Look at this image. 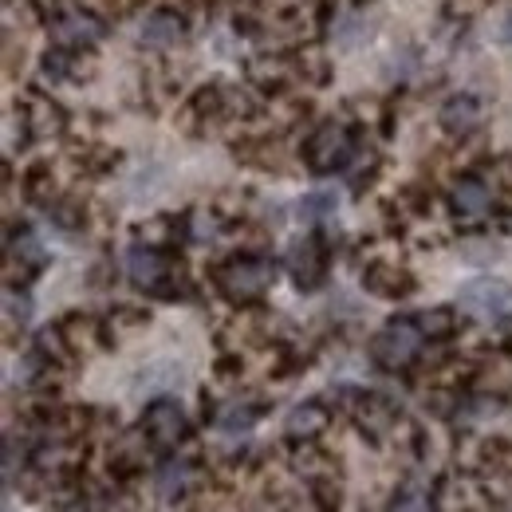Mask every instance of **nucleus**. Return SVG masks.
Segmentation results:
<instances>
[{"mask_svg":"<svg viewBox=\"0 0 512 512\" xmlns=\"http://www.w3.org/2000/svg\"><path fill=\"white\" fill-rule=\"evenodd\" d=\"M367 138V123H347L339 119H320L304 134L300 146V162L312 178H327V174H347V166L355 162L359 146Z\"/></svg>","mask_w":512,"mask_h":512,"instance_id":"obj_1","label":"nucleus"},{"mask_svg":"<svg viewBox=\"0 0 512 512\" xmlns=\"http://www.w3.org/2000/svg\"><path fill=\"white\" fill-rule=\"evenodd\" d=\"M209 280L233 308H256L260 296L276 284V260L268 253H237L209 264Z\"/></svg>","mask_w":512,"mask_h":512,"instance_id":"obj_2","label":"nucleus"},{"mask_svg":"<svg viewBox=\"0 0 512 512\" xmlns=\"http://www.w3.org/2000/svg\"><path fill=\"white\" fill-rule=\"evenodd\" d=\"M178 127L190 138H205L213 130L229 127V83H221V79L197 83L178 107Z\"/></svg>","mask_w":512,"mask_h":512,"instance_id":"obj_3","label":"nucleus"},{"mask_svg":"<svg viewBox=\"0 0 512 512\" xmlns=\"http://www.w3.org/2000/svg\"><path fill=\"white\" fill-rule=\"evenodd\" d=\"M115 20H107L103 12L91 8H75V4H60L48 20V40L64 44V48H79V52H99V44L111 36Z\"/></svg>","mask_w":512,"mask_h":512,"instance_id":"obj_4","label":"nucleus"},{"mask_svg":"<svg viewBox=\"0 0 512 512\" xmlns=\"http://www.w3.org/2000/svg\"><path fill=\"white\" fill-rule=\"evenodd\" d=\"M331 245H335V241H331V233H327L323 225L292 241V249L284 256V268H288V276H292V284H296L300 292H320L323 284H327Z\"/></svg>","mask_w":512,"mask_h":512,"instance_id":"obj_5","label":"nucleus"},{"mask_svg":"<svg viewBox=\"0 0 512 512\" xmlns=\"http://www.w3.org/2000/svg\"><path fill=\"white\" fill-rule=\"evenodd\" d=\"M422 339H426V335L418 331L414 320H390L383 331H375L371 343H367L371 363H375L379 371H390V375L410 371V367L418 363V355H422Z\"/></svg>","mask_w":512,"mask_h":512,"instance_id":"obj_6","label":"nucleus"},{"mask_svg":"<svg viewBox=\"0 0 512 512\" xmlns=\"http://www.w3.org/2000/svg\"><path fill=\"white\" fill-rule=\"evenodd\" d=\"M193 36V24L182 16L178 4H158L146 16H138V48L150 56H170Z\"/></svg>","mask_w":512,"mask_h":512,"instance_id":"obj_7","label":"nucleus"},{"mask_svg":"<svg viewBox=\"0 0 512 512\" xmlns=\"http://www.w3.org/2000/svg\"><path fill=\"white\" fill-rule=\"evenodd\" d=\"M142 434L150 438V446H158V449L182 446V442L190 438V418H186L182 402L170 398V394L154 398V402L146 406V414H142Z\"/></svg>","mask_w":512,"mask_h":512,"instance_id":"obj_8","label":"nucleus"},{"mask_svg":"<svg viewBox=\"0 0 512 512\" xmlns=\"http://www.w3.org/2000/svg\"><path fill=\"white\" fill-rule=\"evenodd\" d=\"M457 308L477 316V320H505L512 312V288L497 276H477L469 284H461L457 292Z\"/></svg>","mask_w":512,"mask_h":512,"instance_id":"obj_9","label":"nucleus"},{"mask_svg":"<svg viewBox=\"0 0 512 512\" xmlns=\"http://www.w3.org/2000/svg\"><path fill=\"white\" fill-rule=\"evenodd\" d=\"M95 56H99V52H79V48L52 44V48L40 52L36 75H40L48 87H60V83H91V79H95Z\"/></svg>","mask_w":512,"mask_h":512,"instance_id":"obj_10","label":"nucleus"},{"mask_svg":"<svg viewBox=\"0 0 512 512\" xmlns=\"http://www.w3.org/2000/svg\"><path fill=\"white\" fill-rule=\"evenodd\" d=\"M493 186L485 182V174H461L446 193L449 213L461 221V225H481L493 209Z\"/></svg>","mask_w":512,"mask_h":512,"instance_id":"obj_11","label":"nucleus"},{"mask_svg":"<svg viewBox=\"0 0 512 512\" xmlns=\"http://www.w3.org/2000/svg\"><path fill=\"white\" fill-rule=\"evenodd\" d=\"M438 127L446 130V138H453V142L477 138L481 127H485V107H481V99H477L473 91H453V95H446L442 107H438Z\"/></svg>","mask_w":512,"mask_h":512,"instance_id":"obj_12","label":"nucleus"},{"mask_svg":"<svg viewBox=\"0 0 512 512\" xmlns=\"http://www.w3.org/2000/svg\"><path fill=\"white\" fill-rule=\"evenodd\" d=\"M363 292H371V296H379V300H390V304H398V300H410L414 292H418V276L410 272V268H402V264H390V260H371V264H363Z\"/></svg>","mask_w":512,"mask_h":512,"instance_id":"obj_13","label":"nucleus"},{"mask_svg":"<svg viewBox=\"0 0 512 512\" xmlns=\"http://www.w3.org/2000/svg\"><path fill=\"white\" fill-rule=\"evenodd\" d=\"M127 276L134 288H142L146 296H154V292L174 276V260H170L166 249H154V245L134 241L127 253Z\"/></svg>","mask_w":512,"mask_h":512,"instance_id":"obj_14","label":"nucleus"},{"mask_svg":"<svg viewBox=\"0 0 512 512\" xmlns=\"http://www.w3.org/2000/svg\"><path fill=\"white\" fill-rule=\"evenodd\" d=\"M312 32V16H308V0H280L268 12V36H276L284 48L304 44V36Z\"/></svg>","mask_w":512,"mask_h":512,"instance_id":"obj_15","label":"nucleus"},{"mask_svg":"<svg viewBox=\"0 0 512 512\" xmlns=\"http://www.w3.org/2000/svg\"><path fill=\"white\" fill-rule=\"evenodd\" d=\"M67 154H71L75 170H79L83 178H95V182H99V178H111V174L123 166V150L103 146V142H87V138H71Z\"/></svg>","mask_w":512,"mask_h":512,"instance_id":"obj_16","label":"nucleus"},{"mask_svg":"<svg viewBox=\"0 0 512 512\" xmlns=\"http://www.w3.org/2000/svg\"><path fill=\"white\" fill-rule=\"evenodd\" d=\"M288 64H292V75H296L304 87H312V91L331 87V79H335L331 56H327L323 48H316V44H292V48H288Z\"/></svg>","mask_w":512,"mask_h":512,"instance_id":"obj_17","label":"nucleus"},{"mask_svg":"<svg viewBox=\"0 0 512 512\" xmlns=\"http://www.w3.org/2000/svg\"><path fill=\"white\" fill-rule=\"evenodd\" d=\"M331 426V410L323 406L320 398H308V402H296L284 418V434L292 442H316L323 430Z\"/></svg>","mask_w":512,"mask_h":512,"instance_id":"obj_18","label":"nucleus"},{"mask_svg":"<svg viewBox=\"0 0 512 512\" xmlns=\"http://www.w3.org/2000/svg\"><path fill=\"white\" fill-rule=\"evenodd\" d=\"M264 414H268V402L260 394H241V398H233V402L221 406V414H217L213 426L225 430V434H249Z\"/></svg>","mask_w":512,"mask_h":512,"instance_id":"obj_19","label":"nucleus"},{"mask_svg":"<svg viewBox=\"0 0 512 512\" xmlns=\"http://www.w3.org/2000/svg\"><path fill=\"white\" fill-rule=\"evenodd\" d=\"M44 213H48V221H52L56 229H64V233H83V229L91 225V213H95V209H91L79 193L60 190L44 205Z\"/></svg>","mask_w":512,"mask_h":512,"instance_id":"obj_20","label":"nucleus"},{"mask_svg":"<svg viewBox=\"0 0 512 512\" xmlns=\"http://www.w3.org/2000/svg\"><path fill=\"white\" fill-rule=\"evenodd\" d=\"M4 260H16V264H24V268H32L36 276L48 268V249H44V241L32 233V229H8V241H4Z\"/></svg>","mask_w":512,"mask_h":512,"instance_id":"obj_21","label":"nucleus"},{"mask_svg":"<svg viewBox=\"0 0 512 512\" xmlns=\"http://www.w3.org/2000/svg\"><path fill=\"white\" fill-rule=\"evenodd\" d=\"M193 473H197V469H193L186 457H170V461H162L158 473H154L158 497H162V501H182V497L190 493Z\"/></svg>","mask_w":512,"mask_h":512,"instance_id":"obj_22","label":"nucleus"},{"mask_svg":"<svg viewBox=\"0 0 512 512\" xmlns=\"http://www.w3.org/2000/svg\"><path fill=\"white\" fill-rule=\"evenodd\" d=\"M20 193H24V201H32V205H40V209L60 193V186H56V170H52L48 158H36V162L20 174Z\"/></svg>","mask_w":512,"mask_h":512,"instance_id":"obj_23","label":"nucleus"},{"mask_svg":"<svg viewBox=\"0 0 512 512\" xmlns=\"http://www.w3.org/2000/svg\"><path fill=\"white\" fill-rule=\"evenodd\" d=\"M379 174H383V154L371 142H363L359 154H355V162L347 166V186H351L355 197H363V193L379 182Z\"/></svg>","mask_w":512,"mask_h":512,"instance_id":"obj_24","label":"nucleus"},{"mask_svg":"<svg viewBox=\"0 0 512 512\" xmlns=\"http://www.w3.org/2000/svg\"><path fill=\"white\" fill-rule=\"evenodd\" d=\"M174 386H182V367L170 363V359H158V363H150V367L138 371L134 394H154V398H162V394H170Z\"/></svg>","mask_w":512,"mask_h":512,"instance_id":"obj_25","label":"nucleus"},{"mask_svg":"<svg viewBox=\"0 0 512 512\" xmlns=\"http://www.w3.org/2000/svg\"><path fill=\"white\" fill-rule=\"evenodd\" d=\"M32 351H36V355H44L52 367H64V371L71 367V363H75V359H79V355H75V347L67 343V335H64V327H60V323H48V327H40V331H36V343H32Z\"/></svg>","mask_w":512,"mask_h":512,"instance_id":"obj_26","label":"nucleus"},{"mask_svg":"<svg viewBox=\"0 0 512 512\" xmlns=\"http://www.w3.org/2000/svg\"><path fill=\"white\" fill-rule=\"evenodd\" d=\"M371 36H375V24L363 12H351V16H339V24L331 32V44L339 52H359V48H367Z\"/></svg>","mask_w":512,"mask_h":512,"instance_id":"obj_27","label":"nucleus"},{"mask_svg":"<svg viewBox=\"0 0 512 512\" xmlns=\"http://www.w3.org/2000/svg\"><path fill=\"white\" fill-rule=\"evenodd\" d=\"M414 323H418V331L430 339V343H446V339H453L457 331H461V316H457V308H426V312H418L414 316Z\"/></svg>","mask_w":512,"mask_h":512,"instance_id":"obj_28","label":"nucleus"},{"mask_svg":"<svg viewBox=\"0 0 512 512\" xmlns=\"http://www.w3.org/2000/svg\"><path fill=\"white\" fill-rule=\"evenodd\" d=\"M398 205L410 213V217H430L434 213V201H438V190H434V178L426 174V178H414V182H406V186H398Z\"/></svg>","mask_w":512,"mask_h":512,"instance_id":"obj_29","label":"nucleus"},{"mask_svg":"<svg viewBox=\"0 0 512 512\" xmlns=\"http://www.w3.org/2000/svg\"><path fill=\"white\" fill-rule=\"evenodd\" d=\"M335 209H339V197H335V190H312L304 193L300 201H296V217L304 221V225H312V229H320V225H327L331 217H335Z\"/></svg>","mask_w":512,"mask_h":512,"instance_id":"obj_30","label":"nucleus"},{"mask_svg":"<svg viewBox=\"0 0 512 512\" xmlns=\"http://www.w3.org/2000/svg\"><path fill=\"white\" fill-rule=\"evenodd\" d=\"M292 469H296L300 477H308V481L335 477V461H331V453L320 449L316 442H300V446H296V453H292Z\"/></svg>","mask_w":512,"mask_h":512,"instance_id":"obj_31","label":"nucleus"},{"mask_svg":"<svg viewBox=\"0 0 512 512\" xmlns=\"http://www.w3.org/2000/svg\"><path fill=\"white\" fill-rule=\"evenodd\" d=\"M418 67H422V48H414V44H402V48H390L383 60V79L390 83H410L414 75H418Z\"/></svg>","mask_w":512,"mask_h":512,"instance_id":"obj_32","label":"nucleus"},{"mask_svg":"<svg viewBox=\"0 0 512 512\" xmlns=\"http://www.w3.org/2000/svg\"><path fill=\"white\" fill-rule=\"evenodd\" d=\"M229 229V221L213 209V205H205V209H193L190 213V241H197V245H213L221 233Z\"/></svg>","mask_w":512,"mask_h":512,"instance_id":"obj_33","label":"nucleus"},{"mask_svg":"<svg viewBox=\"0 0 512 512\" xmlns=\"http://www.w3.org/2000/svg\"><path fill=\"white\" fill-rule=\"evenodd\" d=\"M32 320V300H28V292H16V288H4V339L12 343L16 339V327H28Z\"/></svg>","mask_w":512,"mask_h":512,"instance_id":"obj_34","label":"nucleus"},{"mask_svg":"<svg viewBox=\"0 0 512 512\" xmlns=\"http://www.w3.org/2000/svg\"><path fill=\"white\" fill-rule=\"evenodd\" d=\"M308 16H312V36L316 40H331L343 8H339V0H308Z\"/></svg>","mask_w":512,"mask_h":512,"instance_id":"obj_35","label":"nucleus"},{"mask_svg":"<svg viewBox=\"0 0 512 512\" xmlns=\"http://www.w3.org/2000/svg\"><path fill=\"white\" fill-rule=\"evenodd\" d=\"M107 323H111V331H115V335H127V331L146 327V323H150V312H146V308H138V304H115V308H111V316H107Z\"/></svg>","mask_w":512,"mask_h":512,"instance_id":"obj_36","label":"nucleus"},{"mask_svg":"<svg viewBox=\"0 0 512 512\" xmlns=\"http://www.w3.org/2000/svg\"><path fill=\"white\" fill-rule=\"evenodd\" d=\"M312 501H316V509L320 512H339V505H343V489L335 485V477H320V481H312Z\"/></svg>","mask_w":512,"mask_h":512,"instance_id":"obj_37","label":"nucleus"},{"mask_svg":"<svg viewBox=\"0 0 512 512\" xmlns=\"http://www.w3.org/2000/svg\"><path fill=\"white\" fill-rule=\"evenodd\" d=\"M213 375H217L221 383H237V379L245 375V355H241V351H221L217 363H213Z\"/></svg>","mask_w":512,"mask_h":512,"instance_id":"obj_38","label":"nucleus"},{"mask_svg":"<svg viewBox=\"0 0 512 512\" xmlns=\"http://www.w3.org/2000/svg\"><path fill=\"white\" fill-rule=\"evenodd\" d=\"M4 75L16 83L20 75H24V44H16V36H12V28L4 32Z\"/></svg>","mask_w":512,"mask_h":512,"instance_id":"obj_39","label":"nucleus"},{"mask_svg":"<svg viewBox=\"0 0 512 512\" xmlns=\"http://www.w3.org/2000/svg\"><path fill=\"white\" fill-rule=\"evenodd\" d=\"M390 512H434V505H430V497H426L418 485H406V489L394 497V509Z\"/></svg>","mask_w":512,"mask_h":512,"instance_id":"obj_40","label":"nucleus"},{"mask_svg":"<svg viewBox=\"0 0 512 512\" xmlns=\"http://www.w3.org/2000/svg\"><path fill=\"white\" fill-rule=\"evenodd\" d=\"M158 182H162V166H142L138 174H134V182H130V197H150V193L158 190Z\"/></svg>","mask_w":512,"mask_h":512,"instance_id":"obj_41","label":"nucleus"},{"mask_svg":"<svg viewBox=\"0 0 512 512\" xmlns=\"http://www.w3.org/2000/svg\"><path fill=\"white\" fill-rule=\"evenodd\" d=\"M497 253H501V249H497L493 241H481V237H473V241L461 245V256H465L469 264H489V260H497Z\"/></svg>","mask_w":512,"mask_h":512,"instance_id":"obj_42","label":"nucleus"},{"mask_svg":"<svg viewBox=\"0 0 512 512\" xmlns=\"http://www.w3.org/2000/svg\"><path fill=\"white\" fill-rule=\"evenodd\" d=\"M497 44H505V48H512V8L501 16V24H497Z\"/></svg>","mask_w":512,"mask_h":512,"instance_id":"obj_43","label":"nucleus"},{"mask_svg":"<svg viewBox=\"0 0 512 512\" xmlns=\"http://www.w3.org/2000/svg\"><path fill=\"white\" fill-rule=\"evenodd\" d=\"M351 4H355V8H367V4H375V0H351Z\"/></svg>","mask_w":512,"mask_h":512,"instance_id":"obj_44","label":"nucleus"}]
</instances>
